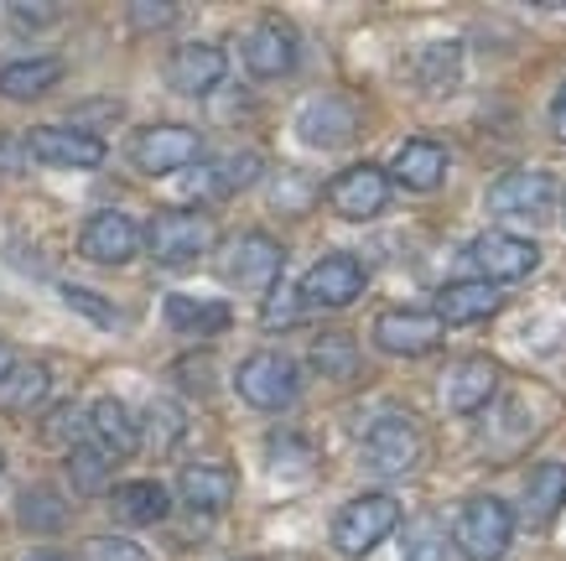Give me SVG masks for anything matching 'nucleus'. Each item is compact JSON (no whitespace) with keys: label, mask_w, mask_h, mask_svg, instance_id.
<instances>
[{"label":"nucleus","mask_w":566,"mask_h":561,"mask_svg":"<svg viewBox=\"0 0 566 561\" xmlns=\"http://www.w3.org/2000/svg\"><path fill=\"white\" fill-rule=\"evenodd\" d=\"M515 541V515L504 499L494 494H473L463 510H458V526H452V546L463 551V561H499Z\"/></svg>","instance_id":"1"},{"label":"nucleus","mask_w":566,"mask_h":561,"mask_svg":"<svg viewBox=\"0 0 566 561\" xmlns=\"http://www.w3.org/2000/svg\"><path fill=\"white\" fill-rule=\"evenodd\" d=\"M395 526H400V505H395V494H359V499H348L344 510L333 515V546L344 551V557H369L379 541H390Z\"/></svg>","instance_id":"2"},{"label":"nucleus","mask_w":566,"mask_h":561,"mask_svg":"<svg viewBox=\"0 0 566 561\" xmlns=\"http://www.w3.org/2000/svg\"><path fill=\"white\" fill-rule=\"evenodd\" d=\"M213 245V219L198 208H161L146 224V256L156 266H192Z\"/></svg>","instance_id":"3"},{"label":"nucleus","mask_w":566,"mask_h":561,"mask_svg":"<svg viewBox=\"0 0 566 561\" xmlns=\"http://www.w3.org/2000/svg\"><path fill=\"white\" fill-rule=\"evenodd\" d=\"M130 162L146 177H172L203 162V136L192 125H146L130 136Z\"/></svg>","instance_id":"4"},{"label":"nucleus","mask_w":566,"mask_h":561,"mask_svg":"<svg viewBox=\"0 0 566 561\" xmlns=\"http://www.w3.org/2000/svg\"><path fill=\"white\" fill-rule=\"evenodd\" d=\"M260 177H265L260 152H223L213 162H198V167L182 172V198L188 204H223L244 187H255Z\"/></svg>","instance_id":"5"},{"label":"nucleus","mask_w":566,"mask_h":561,"mask_svg":"<svg viewBox=\"0 0 566 561\" xmlns=\"http://www.w3.org/2000/svg\"><path fill=\"white\" fill-rule=\"evenodd\" d=\"M234 391H240L244 406L255 411H286L302 395V370L286 354H250L240 364V374H234Z\"/></svg>","instance_id":"6"},{"label":"nucleus","mask_w":566,"mask_h":561,"mask_svg":"<svg viewBox=\"0 0 566 561\" xmlns=\"http://www.w3.org/2000/svg\"><path fill=\"white\" fill-rule=\"evenodd\" d=\"M281 245L271 235H234L229 245L219 250V271L223 281H234L244 291H260V297H271L281 287Z\"/></svg>","instance_id":"7"},{"label":"nucleus","mask_w":566,"mask_h":561,"mask_svg":"<svg viewBox=\"0 0 566 561\" xmlns=\"http://www.w3.org/2000/svg\"><path fill=\"white\" fill-rule=\"evenodd\" d=\"M416 458H421V426L406 411H385V416L369 422V432H364V463H369V474L395 478V474H406Z\"/></svg>","instance_id":"8"},{"label":"nucleus","mask_w":566,"mask_h":561,"mask_svg":"<svg viewBox=\"0 0 566 561\" xmlns=\"http://www.w3.org/2000/svg\"><path fill=\"white\" fill-rule=\"evenodd\" d=\"M463 260L479 271V281H489V287H515V281H525V276L541 266V250L520 235H479L463 250Z\"/></svg>","instance_id":"9"},{"label":"nucleus","mask_w":566,"mask_h":561,"mask_svg":"<svg viewBox=\"0 0 566 561\" xmlns=\"http://www.w3.org/2000/svg\"><path fill=\"white\" fill-rule=\"evenodd\" d=\"M78 250L88 260H99V266H125V260H136L146 250V229L120 208H99L78 229Z\"/></svg>","instance_id":"10"},{"label":"nucleus","mask_w":566,"mask_h":561,"mask_svg":"<svg viewBox=\"0 0 566 561\" xmlns=\"http://www.w3.org/2000/svg\"><path fill=\"white\" fill-rule=\"evenodd\" d=\"M327 204H333V214H338V219H354V224L379 219V214H385V204H390V172L369 167V162L338 172V177L327 183Z\"/></svg>","instance_id":"11"},{"label":"nucleus","mask_w":566,"mask_h":561,"mask_svg":"<svg viewBox=\"0 0 566 561\" xmlns=\"http://www.w3.org/2000/svg\"><path fill=\"white\" fill-rule=\"evenodd\" d=\"M32 162L42 167H63V172H88L104 162V141L78 131V125H36L32 136L21 141Z\"/></svg>","instance_id":"12"},{"label":"nucleus","mask_w":566,"mask_h":561,"mask_svg":"<svg viewBox=\"0 0 566 561\" xmlns=\"http://www.w3.org/2000/svg\"><path fill=\"white\" fill-rule=\"evenodd\" d=\"M551 204H556L551 172H504L489 187V214L494 219H546Z\"/></svg>","instance_id":"13"},{"label":"nucleus","mask_w":566,"mask_h":561,"mask_svg":"<svg viewBox=\"0 0 566 561\" xmlns=\"http://www.w3.org/2000/svg\"><path fill=\"white\" fill-rule=\"evenodd\" d=\"M240 52H244V69L255 73V79H286L296 69V58H302V42H296V32L286 21L265 17L244 32Z\"/></svg>","instance_id":"14"},{"label":"nucleus","mask_w":566,"mask_h":561,"mask_svg":"<svg viewBox=\"0 0 566 561\" xmlns=\"http://www.w3.org/2000/svg\"><path fill=\"white\" fill-rule=\"evenodd\" d=\"M499 307H504V287H489L479 276H468V281H447L437 291V302H431V318L442 328H468V323H483V318H494Z\"/></svg>","instance_id":"15"},{"label":"nucleus","mask_w":566,"mask_h":561,"mask_svg":"<svg viewBox=\"0 0 566 561\" xmlns=\"http://www.w3.org/2000/svg\"><path fill=\"white\" fill-rule=\"evenodd\" d=\"M296 136L317 146V152H333V146H348V141L359 136V110L338 94H323V100L302 104V115H296Z\"/></svg>","instance_id":"16"},{"label":"nucleus","mask_w":566,"mask_h":561,"mask_svg":"<svg viewBox=\"0 0 566 561\" xmlns=\"http://www.w3.org/2000/svg\"><path fill=\"white\" fill-rule=\"evenodd\" d=\"M364 287H369V276H364V266L354 256H323L302 281L312 307H348L364 297Z\"/></svg>","instance_id":"17"},{"label":"nucleus","mask_w":566,"mask_h":561,"mask_svg":"<svg viewBox=\"0 0 566 561\" xmlns=\"http://www.w3.org/2000/svg\"><path fill=\"white\" fill-rule=\"evenodd\" d=\"M375 343L385 354H400V359H416V354H431L442 343V323L431 312H379L375 318Z\"/></svg>","instance_id":"18"},{"label":"nucleus","mask_w":566,"mask_h":561,"mask_svg":"<svg viewBox=\"0 0 566 561\" xmlns=\"http://www.w3.org/2000/svg\"><path fill=\"white\" fill-rule=\"evenodd\" d=\"M442 177H447V146L442 141L416 136V141H406L390 162V183H400L406 193H437Z\"/></svg>","instance_id":"19"},{"label":"nucleus","mask_w":566,"mask_h":561,"mask_svg":"<svg viewBox=\"0 0 566 561\" xmlns=\"http://www.w3.org/2000/svg\"><path fill=\"white\" fill-rule=\"evenodd\" d=\"M167 84L177 89V94H213V89L223 84V48H213V42H188V48L172 52V63H167Z\"/></svg>","instance_id":"20"},{"label":"nucleus","mask_w":566,"mask_h":561,"mask_svg":"<svg viewBox=\"0 0 566 561\" xmlns=\"http://www.w3.org/2000/svg\"><path fill=\"white\" fill-rule=\"evenodd\" d=\"M566 505V468L562 463H541L525 474V489H520V520L531 530H546Z\"/></svg>","instance_id":"21"},{"label":"nucleus","mask_w":566,"mask_h":561,"mask_svg":"<svg viewBox=\"0 0 566 561\" xmlns=\"http://www.w3.org/2000/svg\"><path fill=\"white\" fill-rule=\"evenodd\" d=\"M494 391H499V364H494V359H483V354L463 359V364H452V374H447V385H442L447 406L463 411V416H473V411L489 406V401H494Z\"/></svg>","instance_id":"22"},{"label":"nucleus","mask_w":566,"mask_h":561,"mask_svg":"<svg viewBox=\"0 0 566 561\" xmlns=\"http://www.w3.org/2000/svg\"><path fill=\"white\" fill-rule=\"evenodd\" d=\"M177 499H182L192 515H219V510H229V499H234V474H229V468H213V463H192V468H182V478H177Z\"/></svg>","instance_id":"23"},{"label":"nucleus","mask_w":566,"mask_h":561,"mask_svg":"<svg viewBox=\"0 0 566 561\" xmlns=\"http://www.w3.org/2000/svg\"><path fill=\"white\" fill-rule=\"evenodd\" d=\"M109 510H115L120 526H161L172 515V494H167V484H156V478H130V484L115 489Z\"/></svg>","instance_id":"24"},{"label":"nucleus","mask_w":566,"mask_h":561,"mask_svg":"<svg viewBox=\"0 0 566 561\" xmlns=\"http://www.w3.org/2000/svg\"><path fill=\"white\" fill-rule=\"evenodd\" d=\"M161 318H167L177 333L213 339V333H223V328L234 323V307H229V302H203V297H182V291H172V297L161 302Z\"/></svg>","instance_id":"25"},{"label":"nucleus","mask_w":566,"mask_h":561,"mask_svg":"<svg viewBox=\"0 0 566 561\" xmlns=\"http://www.w3.org/2000/svg\"><path fill=\"white\" fill-rule=\"evenodd\" d=\"M88 437L104 443L109 453H120V458H130V453L146 443V437H140V422L130 416V406H125V401H109V395L88 406Z\"/></svg>","instance_id":"26"},{"label":"nucleus","mask_w":566,"mask_h":561,"mask_svg":"<svg viewBox=\"0 0 566 561\" xmlns=\"http://www.w3.org/2000/svg\"><path fill=\"white\" fill-rule=\"evenodd\" d=\"M57 79H63V63L57 58H21V63H6L0 69V94L6 100H42L48 89H57Z\"/></svg>","instance_id":"27"},{"label":"nucleus","mask_w":566,"mask_h":561,"mask_svg":"<svg viewBox=\"0 0 566 561\" xmlns=\"http://www.w3.org/2000/svg\"><path fill=\"white\" fill-rule=\"evenodd\" d=\"M48 395H52V374H48V364H36V359H17L11 374L0 380V411L48 406Z\"/></svg>","instance_id":"28"},{"label":"nucleus","mask_w":566,"mask_h":561,"mask_svg":"<svg viewBox=\"0 0 566 561\" xmlns=\"http://www.w3.org/2000/svg\"><path fill=\"white\" fill-rule=\"evenodd\" d=\"M120 468V453H109L104 443H94V437H84V443H73L69 453V478L78 484L84 494H99L104 484H109V474Z\"/></svg>","instance_id":"29"},{"label":"nucleus","mask_w":566,"mask_h":561,"mask_svg":"<svg viewBox=\"0 0 566 561\" xmlns=\"http://www.w3.org/2000/svg\"><path fill=\"white\" fill-rule=\"evenodd\" d=\"M17 520H21V530H69V505L48 484H32L17 499Z\"/></svg>","instance_id":"30"},{"label":"nucleus","mask_w":566,"mask_h":561,"mask_svg":"<svg viewBox=\"0 0 566 561\" xmlns=\"http://www.w3.org/2000/svg\"><path fill=\"white\" fill-rule=\"evenodd\" d=\"M182 432H188V422H182V406H177V401H167V395H156L151 406H146V416H140V437L167 453V447L182 443Z\"/></svg>","instance_id":"31"},{"label":"nucleus","mask_w":566,"mask_h":561,"mask_svg":"<svg viewBox=\"0 0 566 561\" xmlns=\"http://www.w3.org/2000/svg\"><path fill=\"white\" fill-rule=\"evenodd\" d=\"M57 291H63V302H69L78 318H88V323L104 328V333H120L125 328V312L109 302V297H99V291H84V287H73V281H63Z\"/></svg>","instance_id":"32"},{"label":"nucleus","mask_w":566,"mask_h":561,"mask_svg":"<svg viewBox=\"0 0 566 561\" xmlns=\"http://www.w3.org/2000/svg\"><path fill=\"white\" fill-rule=\"evenodd\" d=\"M312 364H317L327 380H348V374L359 370V349H354V339H344V333H327V339L312 343Z\"/></svg>","instance_id":"33"},{"label":"nucleus","mask_w":566,"mask_h":561,"mask_svg":"<svg viewBox=\"0 0 566 561\" xmlns=\"http://www.w3.org/2000/svg\"><path fill=\"white\" fill-rule=\"evenodd\" d=\"M302 307H307V291L296 287V281H281V287L265 297V307H260V323L271 328V333H281V328H292L296 318H302Z\"/></svg>","instance_id":"34"},{"label":"nucleus","mask_w":566,"mask_h":561,"mask_svg":"<svg viewBox=\"0 0 566 561\" xmlns=\"http://www.w3.org/2000/svg\"><path fill=\"white\" fill-rule=\"evenodd\" d=\"M406 561H447V530L437 520L406 526Z\"/></svg>","instance_id":"35"},{"label":"nucleus","mask_w":566,"mask_h":561,"mask_svg":"<svg viewBox=\"0 0 566 561\" xmlns=\"http://www.w3.org/2000/svg\"><path fill=\"white\" fill-rule=\"evenodd\" d=\"M271 204L281 208V214H307L312 208V177L307 172H281V177H275Z\"/></svg>","instance_id":"36"},{"label":"nucleus","mask_w":566,"mask_h":561,"mask_svg":"<svg viewBox=\"0 0 566 561\" xmlns=\"http://www.w3.org/2000/svg\"><path fill=\"white\" fill-rule=\"evenodd\" d=\"M88 561H151V551H140L136 541H125V536H94L84 546Z\"/></svg>","instance_id":"37"},{"label":"nucleus","mask_w":566,"mask_h":561,"mask_svg":"<svg viewBox=\"0 0 566 561\" xmlns=\"http://www.w3.org/2000/svg\"><path fill=\"white\" fill-rule=\"evenodd\" d=\"M125 17H130V27H146V32H156V27H172L182 11H177V6H151V0H136Z\"/></svg>","instance_id":"38"},{"label":"nucleus","mask_w":566,"mask_h":561,"mask_svg":"<svg viewBox=\"0 0 566 561\" xmlns=\"http://www.w3.org/2000/svg\"><path fill=\"white\" fill-rule=\"evenodd\" d=\"M52 6H11V21H21L17 32H42V21H52Z\"/></svg>","instance_id":"39"},{"label":"nucleus","mask_w":566,"mask_h":561,"mask_svg":"<svg viewBox=\"0 0 566 561\" xmlns=\"http://www.w3.org/2000/svg\"><path fill=\"white\" fill-rule=\"evenodd\" d=\"M551 131H556V141H566V84L556 89V100H551Z\"/></svg>","instance_id":"40"},{"label":"nucleus","mask_w":566,"mask_h":561,"mask_svg":"<svg viewBox=\"0 0 566 561\" xmlns=\"http://www.w3.org/2000/svg\"><path fill=\"white\" fill-rule=\"evenodd\" d=\"M11 364H17V359H11V349H6V343H0V380H6V374H11Z\"/></svg>","instance_id":"41"},{"label":"nucleus","mask_w":566,"mask_h":561,"mask_svg":"<svg viewBox=\"0 0 566 561\" xmlns=\"http://www.w3.org/2000/svg\"><path fill=\"white\" fill-rule=\"evenodd\" d=\"M27 561H69V557H57V551H36V557H27Z\"/></svg>","instance_id":"42"},{"label":"nucleus","mask_w":566,"mask_h":561,"mask_svg":"<svg viewBox=\"0 0 566 561\" xmlns=\"http://www.w3.org/2000/svg\"><path fill=\"white\" fill-rule=\"evenodd\" d=\"M0 474H6V447H0Z\"/></svg>","instance_id":"43"},{"label":"nucleus","mask_w":566,"mask_h":561,"mask_svg":"<svg viewBox=\"0 0 566 561\" xmlns=\"http://www.w3.org/2000/svg\"><path fill=\"white\" fill-rule=\"evenodd\" d=\"M562 219H566V193H562Z\"/></svg>","instance_id":"44"}]
</instances>
